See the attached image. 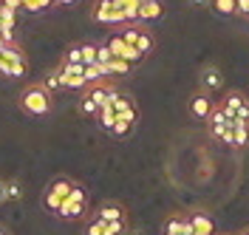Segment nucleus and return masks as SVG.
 Wrapping results in <instances>:
<instances>
[{
    "label": "nucleus",
    "mask_w": 249,
    "mask_h": 235,
    "mask_svg": "<svg viewBox=\"0 0 249 235\" xmlns=\"http://www.w3.org/2000/svg\"><path fill=\"white\" fill-rule=\"evenodd\" d=\"M124 23H139V3L136 6H124Z\"/></svg>",
    "instance_id": "32"
},
{
    "label": "nucleus",
    "mask_w": 249,
    "mask_h": 235,
    "mask_svg": "<svg viewBox=\"0 0 249 235\" xmlns=\"http://www.w3.org/2000/svg\"><path fill=\"white\" fill-rule=\"evenodd\" d=\"M60 6H71V3H77V0H57Z\"/></svg>",
    "instance_id": "38"
},
{
    "label": "nucleus",
    "mask_w": 249,
    "mask_h": 235,
    "mask_svg": "<svg viewBox=\"0 0 249 235\" xmlns=\"http://www.w3.org/2000/svg\"><path fill=\"white\" fill-rule=\"evenodd\" d=\"M105 77H108V68L99 63L93 65H85V82L88 85H96V82H105Z\"/></svg>",
    "instance_id": "17"
},
{
    "label": "nucleus",
    "mask_w": 249,
    "mask_h": 235,
    "mask_svg": "<svg viewBox=\"0 0 249 235\" xmlns=\"http://www.w3.org/2000/svg\"><path fill=\"white\" fill-rule=\"evenodd\" d=\"M113 110H116V116H124V113H130V116H136V105H133V99L124 94H116L113 96Z\"/></svg>",
    "instance_id": "15"
},
{
    "label": "nucleus",
    "mask_w": 249,
    "mask_h": 235,
    "mask_svg": "<svg viewBox=\"0 0 249 235\" xmlns=\"http://www.w3.org/2000/svg\"><path fill=\"white\" fill-rule=\"evenodd\" d=\"M116 94H119V91H116L110 82H96V85H88V91H85V96H91L99 108H102V105H110Z\"/></svg>",
    "instance_id": "7"
},
{
    "label": "nucleus",
    "mask_w": 249,
    "mask_h": 235,
    "mask_svg": "<svg viewBox=\"0 0 249 235\" xmlns=\"http://www.w3.org/2000/svg\"><path fill=\"white\" fill-rule=\"evenodd\" d=\"M20 108H23V113H29V116H48L51 108H54V102H51V94H48L46 88L40 82H34V85H26L23 88Z\"/></svg>",
    "instance_id": "1"
},
{
    "label": "nucleus",
    "mask_w": 249,
    "mask_h": 235,
    "mask_svg": "<svg viewBox=\"0 0 249 235\" xmlns=\"http://www.w3.org/2000/svg\"><path fill=\"white\" fill-rule=\"evenodd\" d=\"M164 235H170V233H164Z\"/></svg>",
    "instance_id": "44"
},
{
    "label": "nucleus",
    "mask_w": 249,
    "mask_h": 235,
    "mask_svg": "<svg viewBox=\"0 0 249 235\" xmlns=\"http://www.w3.org/2000/svg\"><path fill=\"white\" fill-rule=\"evenodd\" d=\"M40 85L46 88L48 94H54V91H60V88H62V82H60V71H48V74H46V79H43Z\"/></svg>",
    "instance_id": "22"
},
{
    "label": "nucleus",
    "mask_w": 249,
    "mask_h": 235,
    "mask_svg": "<svg viewBox=\"0 0 249 235\" xmlns=\"http://www.w3.org/2000/svg\"><path fill=\"white\" fill-rule=\"evenodd\" d=\"M249 145V122L232 119V147H247Z\"/></svg>",
    "instance_id": "13"
},
{
    "label": "nucleus",
    "mask_w": 249,
    "mask_h": 235,
    "mask_svg": "<svg viewBox=\"0 0 249 235\" xmlns=\"http://www.w3.org/2000/svg\"><path fill=\"white\" fill-rule=\"evenodd\" d=\"M96 119H99V127L110 133V130H113V125H116V110H113V105H102Z\"/></svg>",
    "instance_id": "18"
},
{
    "label": "nucleus",
    "mask_w": 249,
    "mask_h": 235,
    "mask_svg": "<svg viewBox=\"0 0 249 235\" xmlns=\"http://www.w3.org/2000/svg\"><path fill=\"white\" fill-rule=\"evenodd\" d=\"M105 46L110 48V51H113V57H119V60H122L124 57V51H127V43H124L122 40V34H108V40H105Z\"/></svg>",
    "instance_id": "19"
},
{
    "label": "nucleus",
    "mask_w": 249,
    "mask_h": 235,
    "mask_svg": "<svg viewBox=\"0 0 249 235\" xmlns=\"http://www.w3.org/2000/svg\"><path fill=\"white\" fill-rule=\"evenodd\" d=\"M213 110H215V105H213V99L204 94V91L190 99V113H193L196 119H210V116H213Z\"/></svg>",
    "instance_id": "9"
},
{
    "label": "nucleus",
    "mask_w": 249,
    "mask_h": 235,
    "mask_svg": "<svg viewBox=\"0 0 249 235\" xmlns=\"http://www.w3.org/2000/svg\"><path fill=\"white\" fill-rule=\"evenodd\" d=\"M110 60H113V51H110L105 43H102V46H96V63H99V65H108Z\"/></svg>",
    "instance_id": "31"
},
{
    "label": "nucleus",
    "mask_w": 249,
    "mask_h": 235,
    "mask_svg": "<svg viewBox=\"0 0 249 235\" xmlns=\"http://www.w3.org/2000/svg\"><path fill=\"white\" fill-rule=\"evenodd\" d=\"M213 9L218 15H235V0H213Z\"/></svg>",
    "instance_id": "27"
},
{
    "label": "nucleus",
    "mask_w": 249,
    "mask_h": 235,
    "mask_svg": "<svg viewBox=\"0 0 249 235\" xmlns=\"http://www.w3.org/2000/svg\"><path fill=\"white\" fill-rule=\"evenodd\" d=\"M96 218L99 221H124V207L116 201H102L99 204V210H96Z\"/></svg>",
    "instance_id": "10"
},
{
    "label": "nucleus",
    "mask_w": 249,
    "mask_h": 235,
    "mask_svg": "<svg viewBox=\"0 0 249 235\" xmlns=\"http://www.w3.org/2000/svg\"><path fill=\"white\" fill-rule=\"evenodd\" d=\"M85 235H105V221H99L93 216V218L88 221V227H85Z\"/></svg>",
    "instance_id": "30"
},
{
    "label": "nucleus",
    "mask_w": 249,
    "mask_h": 235,
    "mask_svg": "<svg viewBox=\"0 0 249 235\" xmlns=\"http://www.w3.org/2000/svg\"><path fill=\"white\" fill-rule=\"evenodd\" d=\"M62 63H71V65H82V51L79 46H71L65 51V57H62Z\"/></svg>",
    "instance_id": "29"
},
{
    "label": "nucleus",
    "mask_w": 249,
    "mask_h": 235,
    "mask_svg": "<svg viewBox=\"0 0 249 235\" xmlns=\"http://www.w3.org/2000/svg\"><path fill=\"white\" fill-rule=\"evenodd\" d=\"M85 213H88V193H85L82 184H74V190L68 193V199L60 204L57 216H60L62 221H79Z\"/></svg>",
    "instance_id": "3"
},
{
    "label": "nucleus",
    "mask_w": 249,
    "mask_h": 235,
    "mask_svg": "<svg viewBox=\"0 0 249 235\" xmlns=\"http://www.w3.org/2000/svg\"><path fill=\"white\" fill-rule=\"evenodd\" d=\"M139 0H113V6H119V9H124V6H136Z\"/></svg>",
    "instance_id": "36"
},
{
    "label": "nucleus",
    "mask_w": 249,
    "mask_h": 235,
    "mask_svg": "<svg viewBox=\"0 0 249 235\" xmlns=\"http://www.w3.org/2000/svg\"><path fill=\"white\" fill-rule=\"evenodd\" d=\"M0 3H3V6H6V9H12V12H17V9H20V3H23V0H0Z\"/></svg>",
    "instance_id": "35"
},
{
    "label": "nucleus",
    "mask_w": 249,
    "mask_h": 235,
    "mask_svg": "<svg viewBox=\"0 0 249 235\" xmlns=\"http://www.w3.org/2000/svg\"><path fill=\"white\" fill-rule=\"evenodd\" d=\"M26 68H29V63H26V57H23V51H20V46H6L0 48V74H6V77H23L26 74Z\"/></svg>",
    "instance_id": "4"
},
{
    "label": "nucleus",
    "mask_w": 249,
    "mask_h": 235,
    "mask_svg": "<svg viewBox=\"0 0 249 235\" xmlns=\"http://www.w3.org/2000/svg\"><path fill=\"white\" fill-rule=\"evenodd\" d=\"M74 184H77V181H71L68 176H57V179H51L48 187H46V193H43V207H46V213L57 216L60 204L68 199V193L74 190Z\"/></svg>",
    "instance_id": "2"
},
{
    "label": "nucleus",
    "mask_w": 249,
    "mask_h": 235,
    "mask_svg": "<svg viewBox=\"0 0 249 235\" xmlns=\"http://www.w3.org/2000/svg\"><path fill=\"white\" fill-rule=\"evenodd\" d=\"M79 110H82L85 116H99V105L93 102L91 96H82V99H79Z\"/></svg>",
    "instance_id": "25"
},
{
    "label": "nucleus",
    "mask_w": 249,
    "mask_h": 235,
    "mask_svg": "<svg viewBox=\"0 0 249 235\" xmlns=\"http://www.w3.org/2000/svg\"><path fill=\"white\" fill-rule=\"evenodd\" d=\"M247 102V96L241 94V91H230V94H224V99H221V108L227 110L230 116H235L238 113V108Z\"/></svg>",
    "instance_id": "14"
},
{
    "label": "nucleus",
    "mask_w": 249,
    "mask_h": 235,
    "mask_svg": "<svg viewBox=\"0 0 249 235\" xmlns=\"http://www.w3.org/2000/svg\"><path fill=\"white\" fill-rule=\"evenodd\" d=\"M164 9L161 3H139V23H153V20H161Z\"/></svg>",
    "instance_id": "12"
},
{
    "label": "nucleus",
    "mask_w": 249,
    "mask_h": 235,
    "mask_svg": "<svg viewBox=\"0 0 249 235\" xmlns=\"http://www.w3.org/2000/svg\"><path fill=\"white\" fill-rule=\"evenodd\" d=\"M235 15L249 17V0H235Z\"/></svg>",
    "instance_id": "33"
},
{
    "label": "nucleus",
    "mask_w": 249,
    "mask_h": 235,
    "mask_svg": "<svg viewBox=\"0 0 249 235\" xmlns=\"http://www.w3.org/2000/svg\"><path fill=\"white\" fill-rule=\"evenodd\" d=\"M133 125H136V116H130V113H124V116H116V125H113V136L116 139H122V136H127L130 130H133Z\"/></svg>",
    "instance_id": "16"
},
{
    "label": "nucleus",
    "mask_w": 249,
    "mask_h": 235,
    "mask_svg": "<svg viewBox=\"0 0 249 235\" xmlns=\"http://www.w3.org/2000/svg\"><path fill=\"white\" fill-rule=\"evenodd\" d=\"M124 230H127V218L124 221H108V224H105V235H124Z\"/></svg>",
    "instance_id": "28"
},
{
    "label": "nucleus",
    "mask_w": 249,
    "mask_h": 235,
    "mask_svg": "<svg viewBox=\"0 0 249 235\" xmlns=\"http://www.w3.org/2000/svg\"><path fill=\"white\" fill-rule=\"evenodd\" d=\"M235 119H241V122H249V99L238 108V113H235Z\"/></svg>",
    "instance_id": "34"
},
{
    "label": "nucleus",
    "mask_w": 249,
    "mask_h": 235,
    "mask_svg": "<svg viewBox=\"0 0 249 235\" xmlns=\"http://www.w3.org/2000/svg\"><path fill=\"white\" fill-rule=\"evenodd\" d=\"M241 235H249V230H244V233H241Z\"/></svg>",
    "instance_id": "43"
},
{
    "label": "nucleus",
    "mask_w": 249,
    "mask_h": 235,
    "mask_svg": "<svg viewBox=\"0 0 249 235\" xmlns=\"http://www.w3.org/2000/svg\"><path fill=\"white\" fill-rule=\"evenodd\" d=\"M6 201V181H3V179H0V204Z\"/></svg>",
    "instance_id": "37"
},
{
    "label": "nucleus",
    "mask_w": 249,
    "mask_h": 235,
    "mask_svg": "<svg viewBox=\"0 0 249 235\" xmlns=\"http://www.w3.org/2000/svg\"><path fill=\"white\" fill-rule=\"evenodd\" d=\"M79 51H82V65L96 63V43H79Z\"/></svg>",
    "instance_id": "23"
},
{
    "label": "nucleus",
    "mask_w": 249,
    "mask_h": 235,
    "mask_svg": "<svg viewBox=\"0 0 249 235\" xmlns=\"http://www.w3.org/2000/svg\"><path fill=\"white\" fill-rule=\"evenodd\" d=\"M198 79H201L204 94H215V91L224 88V74H221V68H218V65H204L201 74H198Z\"/></svg>",
    "instance_id": "6"
},
{
    "label": "nucleus",
    "mask_w": 249,
    "mask_h": 235,
    "mask_svg": "<svg viewBox=\"0 0 249 235\" xmlns=\"http://www.w3.org/2000/svg\"><path fill=\"white\" fill-rule=\"evenodd\" d=\"M190 3H196V6H204V3H207V0H190Z\"/></svg>",
    "instance_id": "39"
},
{
    "label": "nucleus",
    "mask_w": 249,
    "mask_h": 235,
    "mask_svg": "<svg viewBox=\"0 0 249 235\" xmlns=\"http://www.w3.org/2000/svg\"><path fill=\"white\" fill-rule=\"evenodd\" d=\"M48 6H51L48 0H23V3H20V9H26V12H31V15L43 12V9H48Z\"/></svg>",
    "instance_id": "26"
},
{
    "label": "nucleus",
    "mask_w": 249,
    "mask_h": 235,
    "mask_svg": "<svg viewBox=\"0 0 249 235\" xmlns=\"http://www.w3.org/2000/svg\"><path fill=\"white\" fill-rule=\"evenodd\" d=\"M130 235H142V233H139V230H133V233H130Z\"/></svg>",
    "instance_id": "42"
},
{
    "label": "nucleus",
    "mask_w": 249,
    "mask_h": 235,
    "mask_svg": "<svg viewBox=\"0 0 249 235\" xmlns=\"http://www.w3.org/2000/svg\"><path fill=\"white\" fill-rule=\"evenodd\" d=\"M139 3H161V0H139Z\"/></svg>",
    "instance_id": "40"
},
{
    "label": "nucleus",
    "mask_w": 249,
    "mask_h": 235,
    "mask_svg": "<svg viewBox=\"0 0 249 235\" xmlns=\"http://www.w3.org/2000/svg\"><path fill=\"white\" fill-rule=\"evenodd\" d=\"M136 48H139L142 54L147 57V54H150V51L156 48V37L147 32V29H139V40H136Z\"/></svg>",
    "instance_id": "20"
},
{
    "label": "nucleus",
    "mask_w": 249,
    "mask_h": 235,
    "mask_svg": "<svg viewBox=\"0 0 249 235\" xmlns=\"http://www.w3.org/2000/svg\"><path fill=\"white\" fill-rule=\"evenodd\" d=\"M190 218V230H193V235H213L215 233V221H213V216H207V213H190L187 216Z\"/></svg>",
    "instance_id": "8"
},
{
    "label": "nucleus",
    "mask_w": 249,
    "mask_h": 235,
    "mask_svg": "<svg viewBox=\"0 0 249 235\" xmlns=\"http://www.w3.org/2000/svg\"><path fill=\"white\" fill-rule=\"evenodd\" d=\"M105 68H108V74H116V77H127L133 65L124 63V60H119V57H113V60H110L108 65H105Z\"/></svg>",
    "instance_id": "21"
},
{
    "label": "nucleus",
    "mask_w": 249,
    "mask_h": 235,
    "mask_svg": "<svg viewBox=\"0 0 249 235\" xmlns=\"http://www.w3.org/2000/svg\"><path fill=\"white\" fill-rule=\"evenodd\" d=\"M0 235H9V230H3V227H0Z\"/></svg>",
    "instance_id": "41"
},
{
    "label": "nucleus",
    "mask_w": 249,
    "mask_h": 235,
    "mask_svg": "<svg viewBox=\"0 0 249 235\" xmlns=\"http://www.w3.org/2000/svg\"><path fill=\"white\" fill-rule=\"evenodd\" d=\"M23 199V184L20 181H6V201H20Z\"/></svg>",
    "instance_id": "24"
},
{
    "label": "nucleus",
    "mask_w": 249,
    "mask_h": 235,
    "mask_svg": "<svg viewBox=\"0 0 249 235\" xmlns=\"http://www.w3.org/2000/svg\"><path fill=\"white\" fill-rule=\"evenodd\" d=\"M164 233H170V235H193V230H190V218L181 216V213L170 216V218H167V227H164Z\"/></svg>",
    "instance_id": "11"
},
{
    "label": "nucleus",
    "mask_w": 249,
    "mask_h": 235,
    "mask_svg": "<svg viewBox=\"0 0 249 235\" xmlns=\"http://www.w3.org/2000/svg\"><path fill=\"white\" fill-rule=\"evenodd\" d=\"M91 17L96 23H105V26H119V23H124V9L113 6V0H96Z\"/></svg>",
    "instance_id": "5"
}]
</instances>
